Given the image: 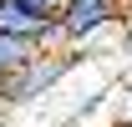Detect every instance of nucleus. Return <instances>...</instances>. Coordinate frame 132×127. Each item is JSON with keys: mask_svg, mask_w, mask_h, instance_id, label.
I'll list each match as a JSON object with an SVG mask.
<instances>
[{"mask_svg": "<svg viewBox=\"0 0 132 127\" xmlns=\"http://www.w3.org/2000/svg\"><path fill=\"white\" fill-rule=\"evenodd\" d=\"M71 71H76V51H71V46L26 56L20 66H10V71L0 76V112L31 107V102H41V97H51L66 76H71Z\"/></svg>", "mask_w": 132, "mask_h": 127, "instance_id": "obj_1", "label": "nucleus"}, {"mask_svg": "<svg viewBox=\"0 0 132 127\" xmlns=\"http://www.w3.org/2000/svg\"><path fill=\"white\" fill-rule=\"evenodd\" d=\"M122 5H127V0H61L56 20H61L66 46H71V51L92 46L102 31H112L117 20H122Z\"/></svg>", "mask_w": 132, "mask_h": 127, "instance_id": "obj_2", "label": "nucleus"}, {"mask_svg": "<svg viewBox=\"0 0 132 127\" xmlns=\"http://www.w3.org/2000/svg\"><path fill=\"white\" fill-rule=\"evenodd\" d=\"M0 36L26 41V46H36V51H61V46H66L61 20H56V15H41V10H31L26 0H0Z\"/></svg>", "mask_w": 132, "mask_h": 127, "instance_id": "obj_3", "label": "nucleus"}, {"mask_svg": "<svg viewBox=\"0 0 132 127\" xmlns=\"http://www.w3.org/2000/svg\"><path fill=\"white\" fill-rule=\"evenodd\" d=\"M26 56H36V46H26V41H10V36H0V76H5L10 66H20Z\"/></svg>", "mask_w": 132, "mask_h": 127, "instance_id": "obj_4", "label": "nucleus"}, {"mask_svg": "<svg viewBox=\"0 0 132 127\" xmlns=\"http://www.w3.org/2000/svg\"><path fill=\"white\" fill-rule=\"evenodd\" d=\"M26 5H31V10H41V15H56V10H61V0H26Z\"/></svg>", "mask_w": 132, "mask_h": 127, "instance_id": "obj_5", "label": "nucleus"}, {"mask_svg": "<svg viewBox=\"0 0 132 127\" xmlns=\"http://www.w3.org/2000/svg\"><path fill=\"white\" fill-rule=\"evenodd\" d=\"M117 127H132V107H127V112H122V122H117Z\"/></svg>", "mask_w": 132, "mask_h": 127, "instance_id": "obj_6", "label": "nucleus"}]
</instances>
